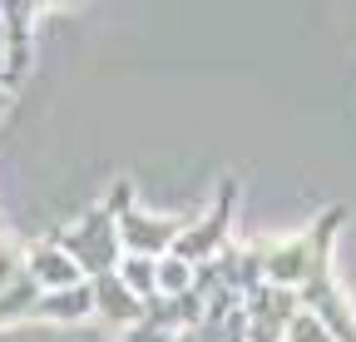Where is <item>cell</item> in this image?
Listing matches in <instances>:
<instances>
[{
  "label": "cell",
  "mask_w": 356,
  "mask_h": 342,
  "mask_svg": "<svg viewBox=\"0 0 356 342\" xmlns=\"http://www.w3.org/2000/svg\"><path fill=\"white\" fill-rule=\"evenodd\" d=\"M40 297H44V288H40L30 273H20L6 293H0V327H6V322H20V318H40Z\"/></svg>",
  "instance_id": "cell-9"
},
{
  "label": "cell",
  "mask_w": 356,
  "mask_h": 342,
  "mask_svg": "<svg viewBox=\"0 0 356 342\" xmlns=\"http://www.w3.org/2000/svg\"><path fill=\"white\" fill-rule=\"evenodd\" d=\"M89 288H95V313L104 318V322H114V327H134L144 318V303L134 297L129 288H124V278L119 273H99V278H89Z\"/></svg>",
  "instance_id": "cell-7"
},
{
  "label": "cell",
  "mask_w": 356,
  "mask_h": 342,
  "mask_svg": "<svg viewBox=\"0 0 356 342\" xmlns=\"http://www.w3.org/2000/svg\"><path fill=\"white\" fill-rule=\"evenodd\" d=\"M25 273L44 288V293H60V288H74L84 283V273L74 268V258L55 243V238H44V243H30V258H25Z\"/></svg>",
  "instance_id": "cell-6"
},
{
  "label": "cell",
  "mask_w": 356,
  "mask_h": 342,
  "mask_svg": "<svg viewBox=\"0 0 356 342\" xmlns=\"http://www.w3.org/2000/svg\"><path fill=\"white\" fill-rule=\"evenodd\" d=\"M257 263H262V283L297 293V283L312 263V228L297 238H282V243H257Z\"/></svg>",
  "instance_id": "cell-5"
},
{
  "label": "cell",
  "mask_w": 356,
  "mask_h": 342,
  "mask_svg": "<svg viewBox=\"0 0 356 342\" xmlns=\"http://www.w3.org/2000/svg\"><path fill=\"white\" fill-rule=\"evenodd\" d=\"M346 224V208L332 203L317 224H312V263L297 283V308L307 318H317L337 342H356V318H351V303L341 297L337 278H332V243H337V228Z\"/></svg>",
  "instance_id": "cell-1"
},
{
  "label": "cell",
  "mask_w": 356,
  "mask_h": 342,
  "mask_svg": "<svg viewBox=\"0 0 356 342\" xmlns=\"http://www.w3.org/2000/svg\"><path fill=\"white\" fill-rule=\"evenodd\" d=\"M0 55H6V10H0Z\"/></svg>",
  "instance_id": "cell-14"
},
{
  "label": "cell",
  "mask_w": 356,
  "mask_h": 342,
  "mask_svg": "<svg viewBox=\"0 0 356 342\" xmlns=\"http://www.w3.org/2000/svg\"><path fill=\"white\" fill-rule=\"evenodd\" d=\"M55 243L74 258V268H79V273H89V278H99V273H119V263H124L119 219H114L109 199H104L99 208H89L74 228H60V233H55Z\"/></svg>",
  "instance_id": "cell-3"
},
{
  "label": "cell",
  "mask_w": 356,
  "mask_h": 342,
  "mask_svg": "<svg viewBox=\"0 0 356 342\" xmlns=\"http://www.w3.org/2000/svg\"><path fill=\"white\" fill-rule=\"evenodd\" d=\"M89 313H95V288H89V278L74 283V288H60V293L40 297V318H55V322H79Z\"/></svg>",
  "instance_id": "cell-8"
},
{
  "label": "cell",
  "mask_w": 356,
  "mask_h": 342,
  "mask_svg": "<svg viewBox=\"0 0 356 342\" xmlns=\"http://www.w3.org/2000/svg\"><path fill=\"white\" fill-rule=\"evenodd\" d=\"M188 288H193V268L178 263L173 253H163V258H159V297H178Z\"/></svg>",
  "instance_id": "cell-11"
},
{
  "label": "cell",
  "mask_w": 356,
  "mask_h": 342,
  "mask_svg": "<svg viewBox=\"0 0 356 342\" xmlns=\"http://www.w3.org/2000/svg\"><path fill=\"white\" fill-rule=\"evenodd\" d=\"M109 208L119 219V243L134 253V258H163V253L188 233V224H193V219H163V213L139 208V203H134V184L129 179H114Z\"/></svg>",
  "instance_id": "cell-2"
},
{
  "label": "cell",
  "mask_w": 356,
  "mask_h": 342,
  "mask_svg": "<svg viewBox=\"0 0 356 342\" xmlns=\"http://www.w3.org/2000/svg\"><path fill=\"white\" fill-rule=\"evenodd\" d=\"M233 199H238V179L228 174L218 184V199H213V208H208V219L198 213V219L188 224V233L178 238L168 253L178 263H188V268H198V263H213L222 248H228V224H233Z\"/></svg>",
  "instance_id": "cell-4"
},
{
  "label": "cell",
  "mask_w": 356,
  "mask_h": 342,
  "mask_svg": "<svg viewBox=\"0 0 356 342\" xmlns=\"http://www.w3.org/2000/svg\"><path fill=\"white\" fill-rule=\"evenodd\" d=\"M282 342H337V337H332L317 318H307V313L297 308V318L287 322V337H282Z\"/></svg>",
  "instance_id": "cell-13"
},
{
  "label": "cell",
  "mask_w": 356,
  "mask_h": 342,
  "mask_svg": "<svg viewBox=\"0 0 356 342\" xmlns=\"http://www.w3.org/2000/svg\"><path fill=\"white\" fill-rule=\"evenodd\" d=\"M25 258H30V248L15 243V238H0V293H6L20 273H25Z\"/></svg>",
  "instance_id": "cell-12"
},
{
  "label": "cell",
  "mask_w": 356,
  "mask_h": 342,
  "mask_svg": "<svg viewBox=\"0 0 356 342\" xmlns=\"http://www.w3.org/2000/svg\"><path fill=\"white\" fill-rule=\"evenodd\" d=\"M119 278H124V288L139 297V303H154L159 297V258H129L119 263Z\"/></svg>",
  "instance_id": "cell-10"
}]
</instances>
